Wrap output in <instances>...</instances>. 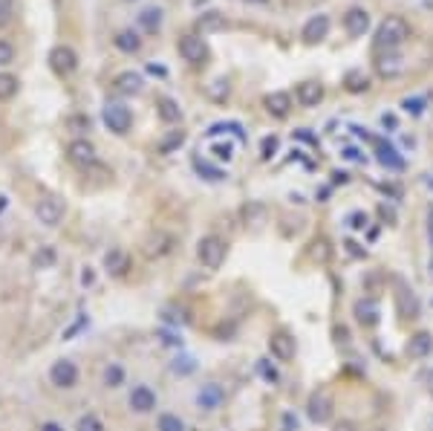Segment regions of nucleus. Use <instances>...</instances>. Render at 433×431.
I'll return each mask as SVG.
<instances>
[{
	"label": "nucleus",
	"mask_w": 433,
	"mask_h": 431,
	"mask_svg": "<svg viewBox=\"0 0 433 431\" xmlns=\"http://www.w3.org/2000/svg\"><path fill=\"white\" fill-rule=\"evenodd\" d=\"M407 38H410L407 21L399 17V15H390L376 29V50H396V47H402L407 41Z\"/></svg>",
	"instance_id": "nucleus-1"
},
{
	"label": "nucleus",
	"mask_w": 433,
	"mask_h": 431,
	"mask_svg": "<svg viewBox=\"0 0 433 431\" xmlns=\"http://www.w3.org/2000/svg\"><path fill=\"white\" fill-rule=\"evenodd\" d=\"M226 241L223 238H216V234H205V238L196 243V258H200V264L205 269H220L223 261H226Z\"/></svg>",
	"instance_id": "nucleus-2"
},
{
	"label": "nucleus",
	"mask_w": 433,
	"mask_h": 431,
	"mask_svg": "<svg viewBox=\"0 0 433 431\" xmlns=\"http://www.w3.org/2000/svg\"><path fill=\"white\" fill-rule=\"evenodd\" d=\"M64 211H67V206H64V200L61 197H55V194H47V197H41L38 200V206H35V218L41 220L44 226H58L64 220Z\"/></svg>",
	"instance_id": "nucleus-3"
},
{
	"label": "nucleus",
	"mask_w": 433,
	"mask_h": 431,
	"mask_svg": "<svg viewBox=\"0 0 433 431\" xmlns=\"http://www.w3.org/2000/svg\"><path fill=\"white\" fill-rule=\"evenodd\" d=\"M102 119H104V125L113 130V133H127L130 130V125H133V113H130V107H125L122 102H107V107H104V113H102Z\"/></svg>",
	"instance_id": "nucleus-4"
},
{
	"label": "nucleus",
	"mask_w": 433,
	"mask_h": 431,
	"mask_svg": "<svg viewBox=\"0 0 433 431\" xmlns=\"http://www.w3.org/2000/svg\"><path fill=\"white\" fill-rule=\"evenodd\" d=\"M49 382H52L55 388H64V391L75 388V382H78V365H75L72 359H58V362H52V368H49Z\"/></svg>",
	"instance_id": "nucleus-5"
},
{
	"label": "nucleus",
	"mask_w": 433,
	"mask_h": 431,
	"mask_svg": "<svg viewBox=\"0 0 433 431\" xmlns=\"http://www.w3.org/2000/svg\"><path fill=\"white\" fill-rule=\"evenodd\" d=\"M176 50H180V55L185 58L188 64H194V67L205 64V58H208L205 41H203V38H196V35H182L180 44H176Z\"/></svg>",
	"instance_id": "nucleus-6"
},
{
	"label": "nucleus",
	"mask_w": 433,
	"mask_h": 431,
	"mask_svg": "<svg viewBox=\"0 0 433 431\" xmlns=\"http://www.w3.org/2000/svg\"><path fill=\"white\" fill-rule=\"evenodd\" d=\"M49 67H52L58 75H72L75 67H78V55H75V50L67 47V44L52 47V50H49Z\"/></svg>",
	"instance_id": "nucleus-7"
},
{
	"label": "nucleus",
	"mask_w": 433,
	"mask_h": 431,
	"mask_svg": "<svg viewBox=\"0 0 433 431\" xmlns=\"http://www.w3.org/2000/svg\"><path fill=\"white\" fill-rule=\"evenodd\" d=\"M306 414H309L312 423H318V425L329 423L332 420V400H329V394L315 391V394L309 397V402H306Z\"/></svg>",
	"instance_id": "nucleus-8"
},
{
	"label": "nucleus",
	"mask_w": 433,
	"mask_h": 431,
	"mask_svg": "<svg viewBox=\"0 0 433 431\" xmlns=\"http://www.w3.org/2000/svg\"><path fill=\"white\" fill-rule=\"evenodd\" d=\"M326 35H329V15H324V12L312 15L309 21L304 24V29H301V38L306 44H321Z\"/></svg>",
	"instance_id": "nucleus-9"
},
{
	"label": "nucleus",
	"mask_w": 433,
	"mask_h": 431,
	"mask_svg": "<svg viewBox=\"0 0 433 431\" xmlns=\"http://www.w3.org/2000/svg\"><path fill=\"white\" fill-rule=\"evenodd\" d=\"M269 354L278 359V362H292V359H294V339L289 336L286 330L271 333V339H269Z\"/></svg>",
	"instance_id": "nucleus-10"
},
{
	"label": "nucleus",
	"mask_w": 433,
	"mask_h": 431,
	"mask_svg": "<svg viewBox=\"0 0 433 431\" xmlns=\"http://www.w3.org/2000/svg\"><path fill=\"white\" fill-rule=\"evenodd\" d=\"M344 29H347L349 38H364L367 29H370V12L361 9V6L347 9V15H344Z\"/></svg>",
	"instance_id": "nucleus-11"
},
{
	"label": "nucleus",
	"mask_w": 433,
	"mask_h": 431,
	"mask_svg": "<svg viewBox=\"0 0 433 431\" xmlns=\"http://www.w3.org/2000/svg\"><path fill=\"white\" fill-rule=\"evenodd\" d=\"M67 160H70L72 165H78V168L93 165V162H95V148H93V142H87V139H72L70 148H67Z\"/></svg>",
	"instance_id": "nucleus-12"
},
{
	"label": "nucleus",
	"mask_w": 433,
	"mask_h": 431,
	"mask_svg": "<svg viewBox=\"0 0 433 431\" xmlns=\"http://www.w3.org/2000/svg\"><path fill=\"white\" fill-rule=\"evenodd\" d=\"M127 405L136 411V414H150V411L156 408V394L148 385H136L130 391V397H127Z\"/></svg>",
	"instance_id": "nucleus-13"
},
{
	"label": "nucleus",
	"mask_w": 433,
	"mask_h": 431,
	"mask_svg": "<svg viewBox=\"0 0 433 431\" xmlns=\"http://www.w3.org/2000/svg\"><path fill=\"white\" fill-rule=\"evenodd\" d=\"M223 400H226V391L216 382H208V385H203L200 391H196V405H200L203 411H216L223 405Z\"/></svg>",
	"instance_id": "nucleus-14"
},
{
	"label": "nucleus",
	"mask_w": 433,
	"mask_h": 431,
	"mask_svg": "<svg viewBox=\"0 0 433 431\" xmlns=\"http://www.w3.org/2000/svg\"><path fill=\"white\" fill-rule=\"evenodd\" d=\"M113 87H116V93H122V96H139L142 87H145V78H142L139 73L127 70V73H119V75H116Z\"/></svg>",
	"instance_id": "nucleus-15"
},
{
	"label": "nucleus",
	"mask_w": 433,
	"mask_h": 431,
	"mask_svg": "<svg viewBox=\"0 0 433 431\" xmlns=\"http://www.w3.org/2000/svg\"><path fill=\"white\" fill-rule=\"evenodd\" d=\"M298 105L301 107H318L321 102H324V84H318V82H301L298 84Z\"/></svg>",
	"instance_id": "nucleus-16"
},
{
	"label": "nucleus",
	"mask_w": 433,
	"mask_h": 431,
	"mask_svg": "<svg viewBox=\"0 0 433 431\" xmlns=\"http://www.w3.org/2000/svg\"><path fill=\"white\" fill-rule=\"evenodd\" d=\"M376 70H379V75H384V78H396V75L404 73V61H402V55H396L393 50H387L384 55H379Z\"/></svg>",
	"instance_id": "nucleus-17"
},
{
	"label": "nucleus",
	"mask_w": 433,
	"mask_h": 431,
	"mask_svg": "<svg viewBox=\"0 0 433 431\" xmlns=\"http://www.w3.org/2000/svg\"><path fill=\"white\" fill-rule=\"evenodd\" d=\"M433 354V336L430 333H416V336H410L407 342V356L413 359H425Z\"/></svg>",
	"instance_id": "nucleus-18"
},
{
	"label": "nucleus",
	"mask_w": 433,
	"mask_h": 431,
	"mask_svg": "<svg viewBox=\"0 0 433 431\" xmlns=\"http://www.w3.org/2000/svg\"><path fill=\"white\" fill-rule=\"evenodd\" d=\"M266 110H269L271 116H278V119H283V116H289V110H292V96L283 93V90L269 93V96H266Z\"/></svg>",
	"instance_id": "nucleus-19"
},
{
	"label": "nucleus",
	"mask_w": 433,
	"mask_h": 431,
	"mask_svg": "<svg viewBox=\"0 0 433 431\" xmlns=\"http://www.w3.org/2000/svg\"><path fill=\"white\" fill-rule=\"evenodd\" d=\"M356 319H359V324H364V327H376L379 324V304L376 301H359L356 304Z\"/></svg>",
	"instance_id": "nucleus-20"
},
{
	"label": "nucleus",
	"mask_w": 433,
	"mask_h": 431,
	"mask_svg": "<svg viewBox=\"0 0 433 431\" xmlns=\"http://www.w3.org/2000/svg\"><path fill=\"white\" fill-rule=\"evenodd\" d=\"M113 44H116V47H119L122 52L133 55V52H139V50H142V38H139V35H136L133 29H122L119 35H116V38H113Z\"/></svg>",
	"instance_id": "nucleus-21"
},
{
	"label": "nucleus",
	"mask_w": 433,
	"mask_h": 431,
	"mask_svg": "<svg viewBox=\"0 0 433 431\" xmlns=\"http://www.w3.org/2000/svg\"><path fill=\"white\" fill-rule=\"evenodd\" d=\"M136 21H139V27L145 32H159V27H162V9L159 6H148V9L139 12Z\"/></svg>",
	"instance_id": "nucleus-22"
},
{
	"label": "nucleus",
	"mask_w": 433,
	"mask_h": 431,
	"mask_svg": "<svg viewBox=\"0 0 433 431\" xmlns=\"http://www.w3.org/2000/svg\"><path fill=\"white\" fill-rule=\"evenodd\" d=\"M156 110H159V116H162V122H168V125H173V122H180L182 119V110H180V105H176L173 99H159L156 102Z\"/></svg>",
	"instance_id": "nucleus-23"
},
{
	"label": "nucleus",
	"mask_w": 433,
	"mask_h": 431,
	"mask_svg": "<svg viewBox=\"0 0 433 431\" xmlns=\"http://www.w3.org/2000/svg\"><path fill=\"white\" fill-rule=\"evenodd\" d=\"M104 266L113 272V275H122V272L127 269V255H125L122 249H110V252L104 255Z\"/></svg>",
	"instance_id": "nucleus-24"
},
{
	"label": "nucleus",
	"mask_w": 433,
	"mask_h": 431,
	"mask_svg": "<svg viewBox=\"0 0 433 431\" xmlns=\"http://www.w3.org/2000/svg\"><path fill=\"white\" fill-rule=\"evenodd\" d=\"M379 162H381L384 168H393V171H402V168H404V160H402V156H396V151H393V148H384V145H379Z\"/></svg>",
	"instance_id": "nucleus-25"
},
{
	"label": "nucleus",
	"mask_w": 433,
	"mask_h": 431,
	"mask_svg": "<svg viewBox=\"0 0 433 431\" xmlns=\"http://www.w3.org/2000/svg\"><path fill=\"white\" fill-rule=\"evenodd\" d=\"M171 370H173L176 377H191L194 370H196V359L194 356H176L171 362Z\"/></svg>",
	"instance_id": "nucleus-26"
},
{
	"label": "nucleus",
	"mask_w": 433,
	"mask_h": 431,
	"mask_svg": "<svg viewBox=\"0 0 433 431\" xmlns=\"http://www.w3.org/2000/svg\"><path fill=\"white\" fill-rule=\"evenodd\" d=\"M182 142H185V130H171L165 139L159 142V153H173Z\"/></svg>",
	"instance_id": "nucleus-27"
},
{
	"label": "nucleus",
	"mask_w": 433,
	"mask_h": 431,
	"mask_svg": "<svg viewBox=\"0 0 433 431\" xmlns=\"http://www.w3.org/2000/svg\"><path fill=\"white\" fill-rule=\"evenodd\" d=\"M17 93V78L9 73H0V102H9Z\"/></svg>",
	"instance_id": "nucleus-28"
},
{
	"label": "nucleus",
	"mask_w": 433,
	"mask_h": 431,
	"mask_svg": "<svg viewBox=\"0 0 433 431\" xmlns=\"http://www.w3.org/2000/svg\"><path fill=\"white\" fill-rule=\"evenodd\" d=\"M196 24H200L203 32H214V29H223V27H226V21H223V15H220V12H205Z\"/></svg>",
	"instance_id": "nucleus-29"
},
{
	"label": "nucleus",
	"mask_w": 433,
	"mask_h": 431,
	"mask_svg": "<svg viewBox=\"0 0 433 431\" xmlns=\"http://www.w3.org/2000/svg\"><path fill=\"white\" fill-rule=\"evenodd\" d=\"M122 382H125V368L116 365V362L107 365V368H104V385H107V388H119Z\"/></svg>",
	"instance_id": "nucleus-30"
},
{
	"label": "nucleus",
	"mask_w": 433,
	"mask_h": 431,
	"mask_svg": "<svg viewBox=\"0 0 433 431\" xmlns=\"http://www.w3.org/2000/svg\"><path fill=\"white\" fill-rule=\"evenodd\" d=\"M156 428H159V431H188L185 423L176 417V414H159V423H156Z\"/></svg>",
	"instance_id": "nucleus-31"
},
{
	"label": "nucleus",
	"mask_w": 433,
	"mask_h": 431,
	"mask_svg": "<svg viewBox=\"0 0 433 431\" xmlns=\"http://www.w3.org/2000/svg\"><path fill=\"white\" fill-rule=\"evenodd\" d=\"M194 168L200 171V174H205V180H211V183H220V180H226L228 174H223L220 168H211L208 162H203V160H194Z\"/></svg>",
	"instance_id": "nucleus-32"
},
{
	"label": "nucleus",
	"mask_w": 433,
	"mask_h": 431,
	"mask_svg": "<svg viewBox=\"0 0 433 431\" xmlns=\"http://www.w3.org/2000/svg\"><path fill=\"white\" fill-rule=\"evenodd\" d=\"M75 431H107V428H104V423H102V420H98L95 414H84L81 420H78Z\"/></svg>",
	"instance_id": "nucleus-33"
},
{
	"label": "nucleus",
	"mask_w": 433,
	"mask_h": 431,
	"mask_svg": "<svg viewBox=\"0 0 433 431\" xmlns=\"http://www.w3.org/2000/svg\"><path fill=\"white\" fill-rule=\"evenodd\" d=\"M208 96H211V99H216V102L228 99V82H226V78H216L214 84H208Z\"/></svg>",
	"instance_id": "nucleus-34"
},
{
	"label": "nucleus",
	"mask_w": 433,
	"mask_h": 431,
	"mask_svg": "<svg viewBox=\"0 0 433 431\" xmlns=\"http://www.w3.org/2000/svg\"><path fill=\"white\" fill-rule=\"evenodd\" d=\"M347 87H349L352 93H361V90L370 87V78L361 75V73H349V75H347Z\"/></svg>",
	"instance_id": "nucleus-35"
},
{
	"label": "nucleus",
	"mask_w": 433,
	"mask_h": 431,
	"mask_svg": "<svg viewBox=\"0 0 433 431\" xmlns=\"http://www.w3.org/2000/svg\"><path fill=\"white\" fill-rule=\"evenodd\" d=\"M258 370H260V377H263L266 382H271V385L281 379V377H278V370H274V368L269 365V359H260V362H258Z\"/></svg>",
	"instance_id": "nucleus-36"
},
{
	"label": "nucleus",
	"mask_w": 433,
	"mask_h": 431,
	"mask_svg": "<svg viewBox=\"0 0 433 431\" xmlns=\"http://www.w3.org/2000/svg\"><path fill=\"white\" fill-rule=\"evenodd\" d=\"M402 110L410 113V116H422L425 113V99H404L402 102Z\"/></svg>",
	"instance_id": "nucleus-37"
},
{
	"label": "nucleus",
	"mask_w": 433,
	"mask_h": 431,
	"mask_svg": "<svg viewBox=\"0 0 433 431\" xmlns=\"http://www.w3.org/2000/svg\"><path fill=\"white\" fill-rule=\"evenodd\" d=\"M15 15V0H0V27H6Z\"/></svg>",
	"instance_id": "nucleus-38"
},
{
	"label": "nucleus",
	"mask_w": 433,
	"mask_h": 431,
	"mask_svg": "<svg viewBox=\"0 0 433 431\" xmlns=\"http://www.w3.org/2000/svg\"><path fill=\"white\" fill-rule=\"evenodd\" d=\"M211 151H214V156L216 160H226V162H231L234 160V145H211Z\"/></svg>",
	"instance_id": "nucleus-39"
},
{
	"label": "nucleus",
	"mask_w": 433,
	"mask_h": 431,
	"mask_svg": "<svg viewBox=\"0 0 433 431\" xmlns=\"http://www.w3.org/2000/svg\"><path fill=\"white\" fill-rule=\"evenodd\" d=\"M67 125L72 128V130H78V133H81V130H90V116H70V119H67Z\"/></svg>",
	"instance_id": "nucleus-40"
},
{
	"label": "nucleus",
	"mask_w": 433,
	"mask_h": 431,
	"mask_svg": "<svg viewBox=\"0 0 433 431\" xmlns=\"http://www.w3.org/2000/svg\"><path fill=\"white\" fill-rule=\"evenodd\" d=\"M347 226L356 229V232H359V229H367V214H364V211H352L349 218H347Z\"/></svg>",
	"instance_id": "nucleus-41"
},
{
	"label": "nucleus",
	"mask_w": 433,
	"mask_h": 431,
	"mask_svg": "<svg viewBox=\"0 0 433 431\" xmlns=\"http://www.w3.org/2000/svg\"><path fill=\"white\" fill-rule=\"evenodd\" d=\"M15 61V47L6 44V41H0V67H6Z\"/></svg>",
	"instance_id": "nucleus-42"
},
{
	"label": "nucleus",
	"mask_w": 433,
	"mask_h": 431,
	"mask_svg": "<svg viewBox=\"0 0 433 431\" xmlns=\"http://www.w3.org/2000/svg\"><path fill=\"white\" fill-rule=\"evenodd\" d=\"M278 153V136H266L263 139V160H271Z\"/></svg>",
	"instance_id": "nucleus-43"
},
{
	"label": "nucleus",
	"mask_w": 433,
	"mask_h": 431,
	"mask_svg": "<svg viewBox=\"0 0 433 431\" xmlns=\"http://www.w3.org/2000/svg\"><path fill=\"white\" fill-rule=\"evenodd\" d=\"M159 339H162V345H171V347H182V339L176 336V333H171V330H162V333H159Z\"/></svg>",
	"instance_id": "nucleus-44"
},
{
	"label": "nucleus",
	"mask_w": 433,
	"mask_h": 431,
	"mask_svg": "<svg viewBox=\"0 0 433 431\" xmlns=\"http://www.w3.org/2000/svg\"><path fill=\"white\" fill-rule=\"evenodd\" d=\"M52 261H55L52 249H44V252H38V255H35V264H38V266H49Z\"/></svg>",
	"instance_id": "nucleus-45"
},
{
	"label": "nucleus",
	"mask_w": 433,
	"mask_h": 431,
	"mask_svg": "<svg viewBox=\"0 0 433 431\" xmlns=\"http://www.w3.org/2000/svg\"><path fill=\"white\" fill-rule=\"evenodd\" d=\"M41 431H64V425H58V423H44Z\"/></svg>",
	"instance_id": "nucleus-46"
},
{
	"label": "nucleus",
	"mask_w": 433,
	"mask_h": 431,
	"mask_svg": "<svg viewBox=\"0 0 433 431\" xmlns=\"http://www.w3.org/2000/svg\"><path fill=\"white\" fill-rule=\"evenodd\" d=\"M381 125L384 128H396V119H393V116H381Z\"/></svg>",
	"instance_id": "nucleus-47"
},
{
	"label": "nucleus",
	"mask_w": 433,
	"mask_h": 431,
	"mask_svg": "<svg viewBox=\"0 0 433 431\" xmlns=\"http://www.w3.org/2000/svg\"><path fill=\"white\" fill-rule=\"evenodd\" d=\"M249 3H269V0H249Z\"/></svg>",
	"instance_id": "nucleus-48"
},
{
	"label": "nucleus",
	"mask_w": 433,
	"mask_h": 431,
	"mask_svg": "<svg viewBox=\"0 0 433 431\" xmlns=\"http://www.w3.org/2000/svg\"><path fill=\"white\" fill-rule=\"evenodd\" d=\"M127 3H133V0H127Z\"/></svg>",
	"instance_id": "nucleus-49"
}]
</instances>
